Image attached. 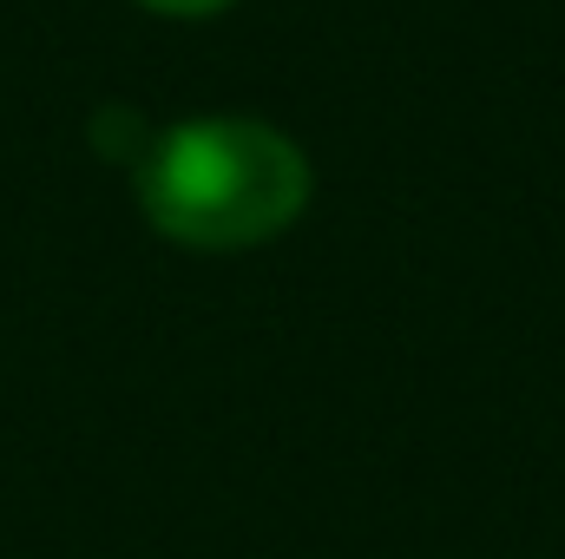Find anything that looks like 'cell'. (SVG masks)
<instances>
[{
	"label": "cell",
	"instance_id": "obj_1",
	"mask_svg": "<svg viewBox=\"0 0 565 559\" xmlns=\"http://www.w3.org/2000/svg\"><path fill=\"white\" fill-rule=\"evenodd\" d=\"M145 218L184 251H250L309 204V158L264 119H184L139 165Z\"/></svg>",
	"mask_w": 565,
	"mask_h": 559
},
{
	"label": "cell",
	"instance_id": "obj_2",
	"mask_svg": "<svg viewBox=\"0 0 565 559\" xmlns=\"http://www.w3.org/2000/svg\"><path fill=\"white\" fill-rule=\"evenodd\" d=\"M151 13H178V20H198V13H224L231 0H139Z\"/></svg>",
	"mask_w": 565,
	"mask_h": 559
}]
</instances>
